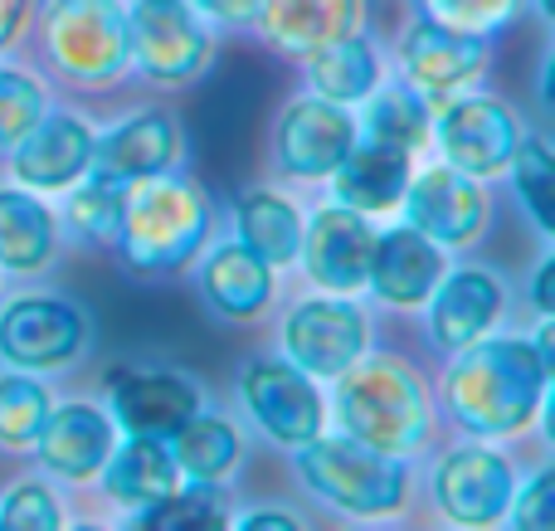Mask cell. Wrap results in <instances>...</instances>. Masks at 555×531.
<instances>
[{"instance_id": "24", "label": "cell", "mask_w": 555, "mask_h": 531, "mask_svg": "<svg viewBox=\"0 0 555 531\" xmlns=\"http://www.w3.org/2000/svg\"><path fill=\"white\" fill-rule=\"evenodd\" d=\"M98 478H103V493L117 507H127V513H142V507L162 503L166 493H176L185 483L171 444L166 439H142V435H127L122 444H113Z\"/></svg>"}, {"instance_id": "26", "label": "cell", "mask_w": 555, "mask_h": 531, "mask_svg": "<svg viewBox=\"0 0 555 531\" xmlns=\"http://www.w3.org/2000/svg\"><path fill=\"white\" fill-rule=\"evenodd\" d=\"M59 249V220L39 191L0 185V269L5 273H44Z\"/></svg>"}, {"instance_id": "3", "label": "cell", "mask_w": 555, "mask_h": 531, "mask_svg": "<svg viewBox=\"0 0 555 531\" xmlns=\"http://www.w3.org/2000/svg\"><path fill=\"white\" fill-rule=\"evenodd\" d=\"M336 419L341 435L361 439L365 449H380L390 458H410L429 439L434 410L429 390L400 357H371L336 376Z\"/></svg>"}, {"instance_id": "32", "label": "cell", "mask_w": 555, "mask_h": 531, "mask_svg": "<svg viewBox=\"0 0 555 531\" xmlns=\"http://www.w3.org/2000/svg\"><path fill=\"white\" fill-rule=\"evenodd\" d=\"M122 205H127V185L107 181V176L88 171L83 181L68 185V205H64V220L78 239L88 244H107L122 224Z\"/></svg>"}, {"instance_id": "31", "label": "cell", "mask_w": 555, "mask_h": 531, "mask_svg": "<svg viewBox=\"0 0 555 531\" xmlns=\"http://www.w3.org/2000/svg\"><path fill=\"white\" fill-rule=\"evenodd\" d=\"M507 176H512V191H517L521 210L537 220V230L546 239H555V146L521 132Z\"/></svg>"}, {"instance_id": "45", "label": "cell", "mask_w": 555, "mask_h": 531, "mask_svg": "<svg viewBox=\"0 0 555 531\" xmlns=\"http://www.w3.org/2000/svg\"><path fill=\"white\" fill-rule=\"evenodd\" d=\"M541 98L555 107V44H551V54H546V68H541Z\"/></svg>"}, {"instance_id": "20", "label": "cell", "mask_w": 555, "mask_h": 531, "mask_svg": "<svg viewBox=\"0 0 555 531\" xmlns=\"http://www.w3.org/2000/svg\"><path fill=\"white\" fill-rule=\"evenodd\" d=\"M117 444V425L107 410L88 405V400H68V405H49V419L39 429V439L29 449L39 454V464L64 483H88L103 474L107 454Z\"/></svg>"}, {"instance_id": "27", "label": "cell", "mask_w": 555, "mask_h": 531, "mask_svg": "<svg viewBox=\"0 0 555 531\" xmlns=\"http://www.w3.org/2000/svg\"><path fill=\"white\" fill-rule=\"evenodd\" d=\"M307 83L317 98H332V103H365V98L380 88V49L351 29L341 39H326V44L307 49Z\"/></svg>"}, {"instance_id": "22", "label": "cell", "mask_w": 555, "mask_h": 531, "mask_svg": "<svg viewBox=\"0 0 555 531\" xmlns=\"http://www.w3.org/2000/svg\"><path fill=\"white\" fill-rule=\"evenodd\" d=\"M195 283H201L205 308L230 318V322L259 318V312H269V302H273V263L259 259L254 249H244L240 239L215 244V249L201 259Z\"/></svg>"}, {"instance_id": "41", "label": "cell", "mask_w": 555, "mask_h": 531, "mask_svg": "<svg viewBox=\"0 0 555 531\" xmlns=\"http://www.w3.org/2000/svg\"><path fill=\"white\" fill-rule=\"evenodd\" d=\"M531 308H537L541 318H555V254L541 259L537 279H531Z\"/></svg>"}, {"instance_id": "14", "label": "cell", "mask_w": 555, "mask_h": 531, "mask_svg": "<svg viewBox=\"0 0 555 531\" xmlns=\"http://www.w3.org/2000/svg\"><path fill=\"white\" fill-rule=\"evenodd\" d=\"M400 205H404V224H414V230L429 234L443 249H463V244L482 239L488 210H492L478 176L459 171V166H449V161L410 176Z\"/></svg>"}, {"instance_id": "2", "label": "cell", "mask_w": 555, "mask_h": 531, "mask_svg": "<svg viewBox=\"0 0 555 531\" xmlns=\"http://www.w3.org/2000/svg\"><path fill=\"white\" fill-rule=\"evenodd\" d=\"M210 230H215L210 200L191 181L166 171L152 176V181L127 185L122 224H117L113 244L122 254L127 273L171 279V273L191 269V259H201L205 244H210Z\"/></svg>"}, {"instance_id": "10", "label": "cell", "mask_w": 555, "mask_h": 531, "mask_svg": "<svg viewBox=\"0 0 555 531\" xmlns=\"http://www.w3.org/2000/svg\"><path fill=\"white\" fill-rule=\"evenodd\" d=\"M429 493H434V507H439L449 522L498 527V522H507L512 493H517V468H512L507 454L492 449V439H478V444L449 449V454L434 464Z\"/></svg>"}, {"instance_id": "35", "label": "cell", "mask_w": 555, "mask_h": 531, "mask_svg": "<svg viewBox=\"0 0 555 531\" xmlns=\"http://www.w3.org/2000/svg\"><path fill=\"white\" fill-rule=\"evenodd\" d=\"M44 113H49L44 83L35 74H25V68L0 64V152H10Z\"/></svg>"}, {"instance_id": "30", "label": "cell", "mask_w": 555, "mask_h": 531, "mask_svg": "<svg viewBox=\"0 0 555 531\" xmlns=\"http://www.w3.org/2000/svg\"><path fill=\"white\" fill-rule=\"evenodd\" d=\"M434 132L429 98L410 83H385L371 93V113H365V137L390 142L400 152H420Z\"/></svg>"}, {"instance_id": "46", "label": "cell", "mask_w": 555, "mask_h": 531, "mask_svg": "<svg viewBox=\"0 0 555 531\" xmlns=\"http://www.w3.org/2000/svg\"><path fill=\"white\" fill-rule=\"evenodd\" d=\"M531 5H537V10H541V15H546V20H551V25H555V0H531Z\"/></svg>"}, {"instance_id": "5", "label": "cell", "mask_w": 555, "mask_h": 531, "mask_svg": "<svg viewBox=\"0 0 555 531\" xmlns=\"http://www.w3.org/2000/svg\"><path fill=\"white\" fill-rule=\"evenodd\" d=\"M44 59L78 88H103L132 68L127 5L117 0H54L44 10Z\"/></svg>"}, {"instance_id": "38", "label": "cell", "mask_w": 555, "mask_h": 531, "mask_svg": "<svg viewBox=\"0 0 555 531\" xmlns=\"http://www.w3.org/2000/svg\"><path fill=\"white\" fill-rule=\"evenodd\" d=\"M507 517L517 531H555V468H541L527 483H517Z\"/></svg>"}, {"instance_id": "6", "label": "cell", "mask_w": 555, "mask_h": 531, "mask_svg": "<svg viewBox=\"0 0 555 531\" xmlns=\"http://www.w3.org/2000/svg\"><path fill=\"white\" fill-rule=\"evenodd\" d=\"M127 39H132V68L146 83L181 88L210 64V25L191 0H137L127 5Z\"/></svg>"}, {"instance_id": "40", "label": "cell", "mask_w": 555, "mask_h": 531, "mask_svg": "<svg viewBox=\"0 0 555 531\" xmlns=\"http://www.w3.org/2000/svg\"><path fill=\"white\" fill-rule=\"evenodd\" d=\"M35 15V0H0V49H10L20 39V29Z\"/></svg>"}, {"instance_id": "8", "label": "cell", "mask_w": 555, "mask_h": 531, "mask_svg": "<svg viewBox=\"0 0 555 531\" xmlns=\"http://www.w3.org/2000/svg\"><path fill=\"white\" fill-rule=\"evenodd\" d=\"M240 400L254 415V425L263 429V439H273L278 449H297L307 439L322 435L326 425V400L317 390V380L302 366H293L287 357H254L240 371Z\"/></svg>"}, {"instance_id": "25", "label": "cell", "mask_w": 555, "mask_h": 531, "mask_svg": "<svg viewBox=\"0 0 555 531\" xmlns=\"http://www.w3.org/2000/svg\"><path fill=\"white\" fill-rule=\"evenodd\" d=\"M361 10L365 0H263L254 25L283 54H307V49L326 44V39L361 29Z\"/></svg>"}, {"instance_id": "37", "label": "cell", "mask_w": 555, "mask_h": 531, "mask_svg": "<svg viewBox=\"0 0 555 531\" xmlns=\"http://www.w3.org/2000/svg\"><path fill=\"white\" fill-rule=\"evenodd\" d=\"M0 527L10 531H59L64 527V507H59V497L49 493L44 483H15L5 493V503H0Z\"/></svg>"}, {"instance_id": "34", "label": "cell", "mask_w": 555, "mask_h": 531, "mask_svg": "<svg viewBox=\"0 0 555 531\" xmlns=\"http://www.w3.org/2000/svg\"><path fill=\"white\" fill-rule=\"evenodd\" d=\"M49 390L35 376H0V444L5 449H29L49 419Z\"/></svg>"}, {"instance_id": "12", "label": "cell", "mask_w": 555, "mask_h": 531, "mask_svg": "<svg viewBox=\"0 0 555 531\" xmlns=\"http://www.w3.org/2000/svg\"><path fill=\"white\" fill-rule=\"evenodd\" d=\"M356 137H361V127L346 113V103L317 93L293 98L273 127V166L293 181H326L356 146Z\"/></svg>"}, {"instance_id": "33", "label": "cell", "mask_w": 555, "mask_h": 531, "mask_svg": "<svg viewBox=\"0 0 555 531\" xmlns=\"http://www.w3.org/2000/svg\"><path fill=\"white\" fill-rule=\"evenodd\" d=\"M220 483H181L176 493H166L162 503L142 507V513H132V527H156V531H210V527H224L234 522L230 513H224L220 493H215Z\"/></svg>"}, {"instance_id": "36", "label": "cell", "mask_w": 555, "mask_h": 531, "mask_svg": "<svg viewBox=\"0 0 555 531\" xmlns=\"http://www.w3.org/2000/svg\"><path fill=\"white\" fill-rule=\"evenodd\" d=\"M527 0H420V15L439 20L463 35H498L521 15Z\"/></svg>"}, {"instance_id": "19", "label": "cell", "mask_w": 555, "mask_h": 531, "mask_svg": "<svg viewBox=\"0 0 555 531\" xmlns=\"http://www.w3.org/2000/svg\"><path fill=\"white\" fill-rule=\"evenodd\" d=\"M507 312V283L492 269H443L429 293V337L439 351H463L488 337Z\"/></svg>"}, {"instance_id": "4", "label": "cell", "mask_w": 555, "mask_h": 531, "mask_svg": "<svg viewBox=\"0 0 555 531\" xmlns=\"http://www.w3.org/2000/svg\"><path fill=\"white\" fill-rule=\"evenodd\" d=\"M293 468L326 507L346 517H395L410 503V464L351 435H317L293 449Z\"/></svg>"}, {"instance_id": "44", "label": "cell", "mask_w": 555, "mask_h": 531, "mask_svg": "<svg viewBox=\"0 0 555 531\" xmlns=\"http://www.w3.org/2000/svg\"><path fill=\"white\" fill-rule=\"evenodd\" d=\"M537 419H541V435H546V444L555 449V380L546 386V396H541V410H537Z\"/></svg>"}, {"instance_id": "17", "label": "cell", "mask_w": 555, "mask_h": 531, "mask_svg": "<svg viewBox=\"0 0 555 531\" xmlns=\"http://www.w3.org/2000/svg\"><path fill=\"white\" fill-rule=\"evenodd\" d=\"M98 132L78 113H44L15 146H10V171L29 191H68L93 171Z\"/></svg>"}, {"instance_id": "9", "label": "cell", "mask_w": 555, "mask_h": 531, "mask_svg": "<svg viewBox=\"0 0 555 531\" xmlns=\"http://www.w3.org/2000/svg\"><path fill=\"white\" fill-rule=\"evenodd\" d=\"M283 351L312 380H336L371 351V318L351 302V293L307 298L283 318Z\"/></svg>"}, {"instance_id": "28", "label": "cell", "mask_w": 555, "mask_h": 531, "mask_svg": "<svg viewBox=\"0 0 555 531\" xmlns=\"http://www.w3.org/2000/svg\"><path fill=\"white\" fill-rule=\"evenodd\" d=\"M234 239L269 259L273 269H287L302 249V210L278 191H240L234 195Z\"/></svg>"}, {"instance_id": "13", "label": "cell", "mask_w": 555, "mask_h": 531, "mask_svg": "<svg viewBox=\"0 0 555 531\" xmlns=\"http://www.w3.org/2000/svg\"><path fill=\"white\" fill-rule=\"evenodd\" d=\"M107 415L122 435L171 444L185 419L201 415V386L166 366H117L107 371Z\"/></svg>"}, {"instance_id": "15", "label": "cell", "mask_w": 555, "mask_h": 531, "mask_svg": "<svg viewBox=\"0 0 555 531\" xmlns=\"http://www.w3.org/2000/svg\"><path fill=\"white\" fill-rule=\"evenodd\" d=\"M371 244H375V224L371 215L351 210V205L332 200L302 220V259L307 279L326 293H361L365 288V269H371Z\"/></svg>"}, {"instance_id": "29", "label": "cell", "mask_w": 555, "mask_h": 531, "mask_svg": "<svg viewBox=\"0 0 555 531\" xmlns=\"http://www.w3.org/2000/svg\"><path fill=\"white\" fill-rule=\"evenodd\" d=\"M171 454L181 464V478H191V483H224L244 458V439L224 415H205L201 410L171 439Z\"/></svg>"}, {"instance_id": "23", "label": "cell", "mask_w": 555, "mask_h": 531, "mask_svg": "<svg viewBox=\"0 0 555 531\" xmlns=\"http://www.w3.org/2000/svg\"><path fill=\"white\" fill-rule=\"evenodd\" d=\"M414 176V152H400L390 142H375V137H356V146L341 156L326 181H332L336 200L351 205L361 215H385L404 200V185Z\"/></svg>"}, {"instance_id": "7", "label": "cell", "mask_w": 555, "mask_h": 531, "mask_svg": "<svg viewBox=\"0 0 555 531\" xmlns=\"http://www.w3.org/2000/svg\"><path fill=\"white\" fill-rule=\"evenodd\" d=\"M88 312L59 293H29L0 308V361L10 371H64L88 351Z\"/></svg>"}, {"instance_id": "42", "label": "cell", "mask_w": 555, "mask_h": 531, "mask_svg": "<svg viewBox=\"0 0 555 531\" xmlns=\"http://www.w3.org/2000/svg\"><path fill=\"white\" fill-rule=\"evenodd\" d=\"M531 347H537V361H541V371H546V380H555V318L541 322Z\"/></svg>"}, {"instance_id": "39", "label": "cell", "mask_w": 555, "mask_h": 531, "mask_svg": "<svg viewBox=\"0 0 555 531\" xmlns=\"http://www.w3.org/2000/svg\"><path fill=\"white\" fill-rule=\"evenodd\" d=\"M191 5L215 25H254L263 0H191Z\"/></svg>"}, {"instance_id": "18", "label": "cell", "mask_w": 555, "mask_h": 531, "mask_svg": "<svg viewBox=\"0 0 555 531\" xmlns=\"http://www.w3.org/2000/svg\"><path fill=\"white\" fill-rule=\"evenodd\" d=\"M181 146V122L171 113H162V107L132 113L93 142V176H107L117 185L152 181V176L176 171Z\"/></svg>"}, {"instance_id": "16", "label": "cell", "mask_w": 555, "mask_h": 531, "mask_svg": "<svg viewBox=\"0 0 555 531\" xmlns=\"http://www.w3.org/2000/svg\"><path fill=\"white\" fill-rule=\"evenodd\" d=\"M488 35H463V29H449L439 20L420 15L400 44L404 83L420 88L429 103H443L488 68Z\"/></svg>"}, {"instance_id": "1", "label": "cell", "mask_w": 555, "mask_h": 531, "mask_svg": "<svg viewBox=\"0 0 555 531\" xmlns=\"http://www.w3.org/2000/svg\"><path fill=\"white\" fill-rule=\"evenodd\" d=\"M546 371L537 361L531 337H478L473 347L453 351L443 376L449 419L473 439H507L537 419L546 396Z\"/></svg>"}, {"instance_id": "43", "label": "cell", "mask_w": 555, "mask_h": 531, "mask_svg": "<svg viewBox=\"0 0 555 531\" xmlns=\"http://www.w3.org/2000/svg\"><path fill=\"white\" fill-rule=\"evenodd\" d=\"M240 527H249V531H297V517L293 513H244Z\"/></svg>"}, {"instance_id": "21", "label": "cell", "mask_w": 555, "mask_h": 531, "mask_svg": "<svg viewBox=\"0 0 555 531\" xmlns=\"http://www.w3.org/2000/svg\"><path fill=\"white\" fill-rule=\"evenodd\" d=\"M443 244L420 234L414 224H395L380 230L371 244V269H365V288L390 308H424L429 293L443 279Z\"/></svg>"}, {"instance_id": "11", "label": "cell", "mask_w": 555, "mask_h": 531, "mask_svg": "<svg viewBox=\"0 0 555 531\" xmlns=\"http://www.w3.org/2000/svg\"><path fill=\"white\" fill-rule=\"evenodd\" d=\"M434 142H439L443 161L459 166V171L478 176H502L517 156V142H521V122L507 103L488 93H453L449 103L434 113Z\"/></svg>"}]
</instances>
